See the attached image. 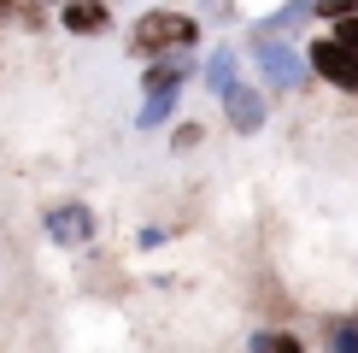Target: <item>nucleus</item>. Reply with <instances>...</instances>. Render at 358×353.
<instances>
[{"label": "nucleus", "mask_w": 358, "mask_h": 353, "mask_svg": "<svg viewBox=\"0 0 358 353\" xmlns=\"http://www.w3.org/2000/svg\"><path fill=\"white\" fill-rule=\"evenodd\" d=\"M200 48V18L194 12H176V6H153L129 24V59L153 65V59H182Z\"/></svg>", "instance_id": "1"}, {"label": "nucleus", "mask_w": 358, "mask_h": 353, "mask_svg": "<svg viewBox=\"0 0 358 353\" xmlns=\"http://www.w3.org/2000/svg\"><path fill=\"white\" fill-rule=\"evenodd\" d=\"M252 71L264 77V95H300L311 83V65L288 41H252Z\"/></svg>", "instance_id": "2"}, {"label": "nucleus", "mask_w": 358, "mask_h": 353, "mask_svg": "<svg viewBox=\"0 0 358 353\" xmlns=\"http://www.w3.org/2000/svg\"><path fill=\"white\" fill-rule=\"evenodd\" d=\"M306 65H311V77H317V83L341 88V95H358V53H347L335 36L306 41Z\"/></svg>", "instance_id": "3"}, {"label": "nucleus", "mask_w": 358, "mask_h": 353, "mask_svg": "<svg viewBox=\"0 0 358 353\" xmlns=\"http://www.w3.org/2000/svg\"><path fill=\"white\" fill-rule=\"evenodd\" d=\"M41 230H48L53 247H88V242H94V230H100V218H94V206H88V200H59V206L41 212Z\"/></svg>", "instance_id": "4"}, {"label": "nucleus", "mask_w": 358, "mask_h": 353, "mask_svg": "<svg viewBox=\"0 0 358 353\" xmlns=\"http://www.w3.org/2000/svg\"><path fill=\"white\" fill-rule=\"evenodd\" d=\"M223 118H229L235 136H259L264 124H271V95L252 83H235L229 95H223Z\"/></svg>", "instance_id": "5"}, {"label": "nucleus", "mask_w": 358, "mask_h": 353, "mask_svg": "<svg viewBox=\"0 0 358 353\" xmlns=\"http://www.w3.org/2000/svg\"><path fill=\"white\" fill-rule=\"evenodd\" d=\"M112 0H65V6L53 12V24L65 29V36H83V41H94V36H112Z\"/></svg>", "instance_id": "6"}, {"label": "nucleus", "mask_w": 358, "mask_h": 353, "mask_svg": "<svg viewBox=\"0 0 358 353\" xmlns=\"http://www.w3.org/2000/svg\"><path fill=\"white\" fill-rule=\"evenodd\" d=\"M200 83H206V95L223 100L235 83H241V53H235V48H212V53H206V65H200Z\"/></svg>", "instance_id": "7"}, {"label": "nucleus", "mask_w": 358, "mask_h": 353, "mask_svg": "<svg viewBox=\"0 0 358 353\" xmlns=\"http://www.w3.org/2000/svg\"><path fill=\"white\" fill-rule=\"evenodd\" d=\"M194 77V59L182 53V59H153V65H141V88L147 95H159V88H182Z\"/></svg>", "instance_id": "8"}, {"label": "nucleus", "mask_w": 358, "mask_h": 353, "mask_svg": "<svg viewBox=\"0 0 358 353\" xmlns=\"http://www.w3.org/2000/svg\"><path fill=\"white\" fill-rule=\"evenodd\" d=\"M323 353H358V318L352 312L323 318Z\"/></svg>", "instance_id": "9"}, {"label": "nucleus", "mask_w": 358, "mask_h": 353, "mask_svg": "<svg viewBox=\"0 0 358 353\" xmlns=\"http://www.w3.org/2000/svg\"><path fill=\"white\" fill-rule=\"evenodd\" d=\"M176 100H182V88H159V95H147V106L136 112V130H159L176 118Z\"/></svg>", "instance_id": "10"}, {"label": "nucleus", "mask_w": 358, "mask_h": 353, "mask_svg": "<svg viewBox=\"0 0 358 353\" xmlns=\"http://www.w3.org/2000/svg\"><path fill=\"white\" fill-rule=\"evenodd\" d=\"M194 147H206V124L200 118H182V124L171 130V153H194Z\"/></svg>", "instance_id": "11"}, {"label": "nucleus", "mask_w": 358, "mask_h": 353, "mask_svg": "<svg viewBox=\"0 0 358 353\" xmlns=\"http://www.w3.org/2000/svg\"><path fill=\"white\" fill-rule=\"evenodd\" d=\"M271 353H311V342L300 330H288V324H271Z\"/></svg>", "instance_id": "12"}, {"label": "nucleus", "mask_w": 358, "mask_h": 353, "mask_svg": "<svg viewBox=\"0 0 358 353\" xmlns=\"http://www.w3.org/2000/svg\"><path fill=\"white\" fill-rule=\"evenodd\" d=\"M352 12H358V0H317V12H311V18L341 24V18H352Z\"/></svg>", "instance_id": "13"}, {"label": "nucleus", "mask_w": 358, "mask_h": 353, "mask_svg": "<svg viewBox=\"0 0 358 353\" xmlns=\"http://www.w3.org/2000/svg\"><path fill=\"white\" fill-rule=\"evenodd\" d=\"M329 36H335L347 53H358V12H352V18H341V24H329Z\"/></svg>", "instance_id": "14"}, {"label": "nucleus", "mask_w": 358, "mask_h": 353, "mask_svg": "<svg viewBox=\"0 0 358 353\" xmlns=\"http://www.w3.org/2000/svg\"><path fill=\"white\" fill-rule=\"evenodd\" d=\"M24 6H29V0H0V24H18Z\"/></svg>", "instance_id": "15"}, {"label": "nucleus", "mask_w": 358, "mask_h": 353, "mask_svg": "<svg viewBox=\"0 0 358 353\" xmlns=\"http://www.w3.org/2000/svg\"><path fill=\"white\" fill-rule=\"evenodd\" d=\"M165 235H171V230H153V224H147V230L136 235V247H165Z\"/></svg>", "instance_id": "16"}, {"label": "nucleus", "mask_w": 358, "mask_h": 353, "mask_svg": "<svg viewBox=\"0 0 358 353\" xmlns=\"http://www.w3.org/2000/svg\"><path fill=\"white\" fill-rule=\"evenodd\" d=\"M29 6H48V12H59V6H65V0H29Z\"/></svg>", "instance_id": "17"}, {"label": "nucleus", "mask_w": 358, "mask_h": 353, "mask_svg": "<svg viewBox=\"0 0 358 353\" xmlns=\"http://www.w3.org/2000/svg\"><path fill=\"white\" fill-rule=\"evenodd\" d=\"M352 318H358V306H352Z\"/></svg>", "instance_id": "18"}]
</instances>
